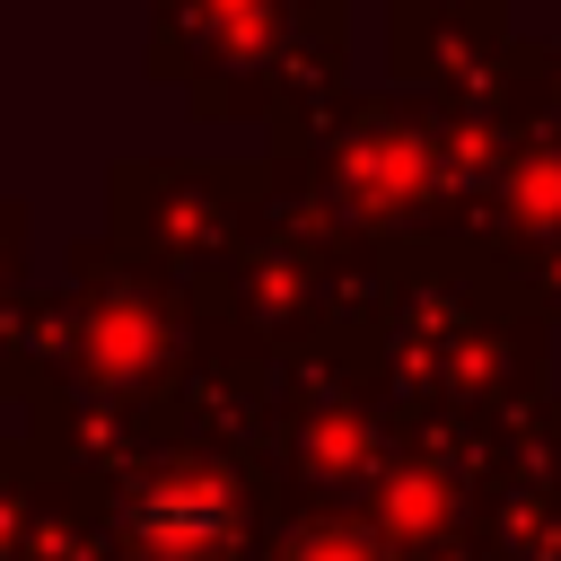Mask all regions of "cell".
Instances as JSON below:
<instances>
[{"label": "cell", "instance_id": "1", "mask_svg": "<svg viewBox=\"0 0 561 561\" xmlns=\"http://www.w3.org/2000/svg\"><path fill=\"white\" fill-rule=\"evenodd\" d=\"M219 526H228V508H219V500H202L193 482H184V491L167 482V491L149 500V535H158V543H175V552H193V543H210Z\"/></svg>", "mask_w": 561, "mask_h": 561}]
</instances>
